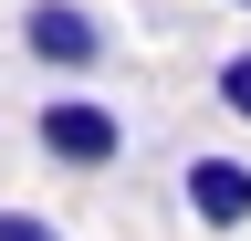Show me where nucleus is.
<instances>
[{
	"label": "nucleus",
	"mask_w": 251,
	"mask_h": 241,
	"mask_svg": "<svg viewBox=\"0 0 251 241\" xmlns=\"http://www.w3.org/2000/svg\"><path fill=\"white\" fill-rule=\"evenodd\" d=\"M31 136H42V158L52 168H74V178H105L126 158V115L105 95H52L42 115H31Z\"/></svg>",
	"instance_id": "nucleus-1"
},
{
	"label": "nucleus",
	"mask_w": 251,
	"mask_h": 241,
	"mask_svg": "<svg viewBox=\"0 0 251 241\" xmlns=\"http://www.w3.org/2000/svg\"><path fill=\"white\" fill-rule=\"evenodd\" d=\"M21 53L52 63V74H94L105 63V21H94L84 0H31L21 11Z\"/></svg>",
	"instance_id": "nucleus-2"
},
{
	"label": "nucleus",
	"mask_w": 251,
	"mask_h": 241,
	"mask_svg": "<svg viewBox=\"0 0 251 241\" xmlns=\"http://www.w3.org/2000/svg\"><path fill=\"white\" fill-rule=\"evenodd\" d=\"M178 199L199 231H251V158H220V147H199V158L178 168Z\"/></svg>",
	"instance_id": "nucleus-3"
},
{
	"label": "nucleus",
	"mask_w": 251,
	"mask_h": 241,
	"mask_svg": "<svg viewBox=\"0 0 251 241\" xmlns=\"http://www.w3.org/2000/svg\"><path fill=\"white\" fill-rule=\"evenodd\" d=\"M209 95H220V115H241V126H251V42H241V53H220Z\"/></svg>",
	"instance_id": "nucleus-4"
},
{
	"label": "nucleus",
	"mask_w": 251,
	"mask_h": 241,
	"mask_svg": "<svg viewBox=\"0 0 251 241\" xmlns=\"http://www.w3.org/2000/svg\"><path fill=\"white\" fill-rule=\"evenodd\" d=\"M0 241H63V220H42V210H0Z\"/></svg>",
	"instance_id": "nucleus-5"
},
{
	"label": "nucleus",
	"mask_w": 251,
	"mask_h": 241,
	"mask_svg": "<svg viewBox=\"0 0 251 241\" xmlns=\"http://www.w3.org/2000/svg\"><path fill=\"white\" fill-rule=\"evenodd\" d=\"M230 11H251V0H230Z\"/></svg>",
	"instance_id": "nucleus-6"
}]
</instances>
